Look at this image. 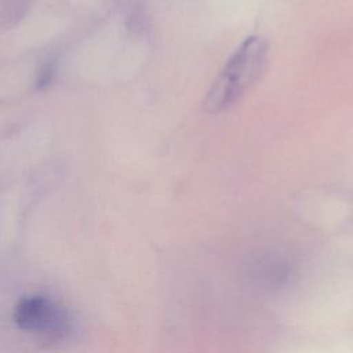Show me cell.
Segmentation results:
<instances>
[{"mask_svg":"<svg viewBox=\"0 0 353 353\" xmlns=\"http://www.w3.org/2000/svg\"><path fill=\"white\" fill-rule=\"evenodd\" d=\"M30 10V0H0V26L10 29L19 25Z\"/></svg>","mask_w":353,"mask_h":353,"instance_id":"3957f363","label":"cell"},{"mask_svg":"<svg viewBox=\"0 0 353 353\" xmlns=\"http://www.w3.org/2000/svg\"><path fill=\"white\" fill-rule=\"evenodd\" d=\"M268 57L269 43L263 37H247L212 81L203 101V109L210 114H216L239 102L261 79Z\"/></svg>","mask_w":353,"mask_h":353,"instance_id":"6da1fadb","label":"cell"},{"mask_svg":"<svg viewBox=\"0 0 353 353\" xmlns=\"http://www.w3.org/2000/svg\"><path fill=\"white\" fill-rule=\"evenodd\" d=\"M55 74H57V61L55 59L44 61L37 69L36 79H34V90L46 91L52 84Z\"/></svg>","mask_w":353,"mask_h":353,"instance_id":"277c9868","label":"cell"},{"mask_svg":"<svg viewBox=\"0 0 353 353\" xmlns=\"http://www.w3.org/2000/svg\"><path fill=\"white\" fill-rule=\"evenodd\" d=\"M14 319L21 330L41 335L59 336L69 328L66 310L41 295L21 299L15 307Z\"/></svg>","mask_w":353,"mask_h":353,"instance_id":"7a4b0ae2","label":"cell"}]
</instances>
